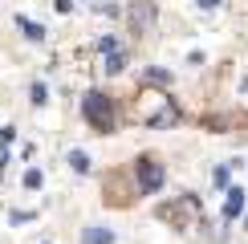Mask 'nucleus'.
<instances>
[{
  "label": "nucleus",
  "instance_id": "1",
  "mask_svg": "<svg viewBox=\"0 0 248 244\" xmlns=\"http://www.w3.org/2000/svg\"><path fill=\"white\" fill-rule=\"evenodd\" d=\"M81 118H86L98 135H110V130H114V106H110V98L102 94V90H90V94L81 98Z\"/></svg>",
  "mask_w": 248,
  "mask_h": 244
},
{
  "label": "nucleus",
  "instance_id": "2",
  "mask_svg": "<svg viewBox=\"0 0 248 244\" xmlns=\"http://www.w3.org/2000/svg\"><path fill=\"white\" fill-rule=\"evenodd\" d=\"M134 175H139V191L142 196H155V191L163 187V179H167V171H163L159 159H139V167H134Z\"/></svg>",
  "mask_w": 248,
  "mask_h": 244
},
{
  "label": "nucleus",
  "instance_id": "3",
  "mask_svg": "<svg viewBox=\"0 0 248 244\" xmlns=\"http://www.w3.org/2000/svg\"><path fill=\"white\" fill-rule=\"evenodd\" d=\"M130 25H134V33H142V37L155 33V4L151 0H134L130 4Z\"/></svg>",
  "mask_w": 248,
  "mask_h": 244
},
{
  "label": "nucleus",
  "instance_id": "4",
  "mask_svg": "<svg viewBox=\"0 0 248 244\" xmlns=\"http://www.w3.org/2000/svg\"><path fill=\"white\" fill-rule=\"evenodd\" d=\"M244 199H248V191L244 187H228V199H224V220H236V216H244Z\"/></svg>",
  "mask_w": 248,
  "mask_h": 244
},
{
  "label": "nucleus",
  "instance_id": "5",
  "mask_svg": "<svg viewBox=\"0 0 248 244\" xmlns=\"http://www.w3.org/2000/svg\"><path fill=\"white\" fill-rule=\"evenodd\" d=\"M175 122H179V110H175V106H167L163 114L147 118V126H151V130H163V126H175Z\"/></svg>",
  "mask_w": 248,
  "mask_h": 244
},
{
  "label": "nucleus",
  "instance_id": "6",
  "mask_svg": "<svg viewBox=\"0 0 248 244\" xmlns=\"http://www.w3.org/2000/svg\"><path fill=\"white\" fill-rule=\"evenodd\" d=\"M102 57H106V65H102L106 74H122V69H126V53H122V49H110V53H102Z\"/></svg>",
  "mask_w": 248,
  "mask_h": 244
},
{
  "label": "nucleus",
  "instance_id": "7",
  "mask_svg": "<svg viewBox=\"0 0 248 244\" xmlns=\"http://www.w3.org/2000/svg\"><path fill=\"white\" fill-rule=\"evenodd\" d=\"M86 244H114L110 228H86Z\"/></svg>",
  "mask_w": 248,
  "mask_h": 244
},
{
  "label": "nucleus",
  "instance_id": "8",
  "mask_svg": "<svg viewBox=\"0 0 248 244\" xmlns=\"http://www.w3.org/2000/svg\"><path fill=\"white\" fill-rule=\"evenodd\" d=\"M142 86H171V74L167 69H147L142 74Z\"/></svg>",
  "mask_w": 248,
  "mask_h": 244
},
{
  "label": "nucleus",
  "instance_id": "9",
  "mask_svg": "<svg viewBox=\"0 0 248 244\" xmlns=\"http://www.w3.org/2000/svg\"><path fill=\"white\" fill-rule=\"evenodd\" d=\"M16 25L25 29V37H29V41H45V29H41V25H33L29 16H16Z\"/></svg>",
  "mask_w": 248,
  "mask_h": 244
},
{
  "label": "nucleus",
  "instance_id": "10",
  "mask_svg": "<svg viewBox=\"0 0 248 244\" xmlns=\"http://www.w3.org/2000/svg\"><path fill=\"white\" fill-rule=\"evenodd\" d=\"M69 167H74L78 175H86V171H90V155H86V151H69Z\"/></svg>",
  "mask_w": 248,
  "mask_h": 244
},
{
  "label": "nucleus",
  "instance_id": "11",
  "mask_svg": "<svg viewBox=\"0 0 248 244\" xmlns=\"http://www.w3.org/2000/svg\"><path fill=\"white\" fill-rule=\"evenodd\" d=\"M29 102H33V106H45V102H49L45 81H33V86H29Z\"/></svg>",
  "mask_w": 248,
  "mask_h": 244
},
{
  "label": "nucleus",
  "instance_id": "12",
  "mask_svg": "<svg viewBox=\"0 0 248 244\" xmlns=\"http://www.w3.org/2000/svg\"><path fill=\"white\" fill-rule=\"evenodd\" d=\"M41 183H45V175H41L37 167H29V171H25V187H29V191H37Z\"/></svg>",
  "mask_w": 248,
  "mask_h": 244
},
{
  "label": "nucleus",
  "instance_id": "13",
  "mask_svg": "<svg viewBox=\"0 0 248 244\" xmlns=\"http://www.w3.org/2000/svg\"><path fill=\"white\" fill-rule=\"evenodd\" d=\"M216 187H228V167H216Z\"/></svg>",
  "mask_w": 248,
  "mask_h": 244
},
{
  "label": "nucleus",
  "instance_id": "14",
  "mask_svg": "<svg viewBox=\"0 0 248 244\" xmlns=\"http://www.w3.org/2000/svg\"><path fill=\"white\" fill-rule=\"evenodd\" d=\"M98 49H102V53H110V49H118V41H114V37H102Z\"/></svg>",
  "mask_w": 248,
  "mask_h": 244
},
{
  "label": "nucleus",
  "instance_id": "15",
  "mask_svg": "<svg viewBox=\"0 0 248 244\" xmlns=\"http://www.w3.org/2000/svg\"><path fill=\"white\" fill-rule=\"evenodd\" d=\"M8 220H13V224H29V220H33V212H13Z\"/></svg>",
  "mask_w": 248,
  "mask_h": 244
},
{
  "label": "nucleus",
  "instance_id": "16",
  "mask_svg": "<svg viewBox=\"0 0 248 244\" xmlns=\"http://www.w3.org/2000/svg\"><path fill=\"white\" fill-rule=\"evenodd\" d=\"M8 163V142H0V167Z\"/></svg>",
  "mask_w": 248,
  "mask_h": 244
},
{
  "label": "nucleus",
  "instance_id": "17",
  "mask_svg": "<svg viewBox=\"0 0 248 244\" xmlns=\"http://www.w3.org/2000/svg\"><path fill=\"white\" fill-rule=\"evenodd\" d=\"M216 4H220V0H200V8H216Z\"/></svg>",
  "mask_w": 248,
  "mask_h": 244
}]
</instances>
